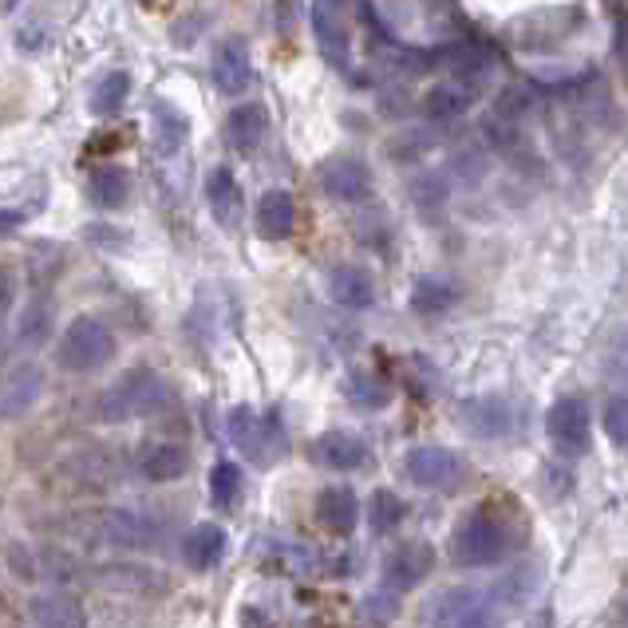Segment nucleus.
I'll use <instances>...</instances> for the list:
<instances>
[{
	"label": "nucleus",
	"instance_id": "nucleus-22",
	"mask_svg": "<svg viewBox=\"0 0 628 628\" xmlns=\"http://www.w3.org/2000/svg\"><path fill=\"white\" fill-rule=\"evenodd\" d=\"M206 202H210V210H214L217 222H222V225H237V217H242V187H237L234 170H225V167L210 170Z\"/></svg>",
	"mask_w": 628,
	"mask_h": 628
},
{
	"label": "nucleus",
	"instance_id": "nucleus-21",
	"mask_svg": "<svg viewBox=\"0 0 628 628\" xmlns=\"http://www.w3.org/2000/svg\"><path fill=\"white\" fill-rule=\"evenodd\" d=\"M222 554H225V530L214 522L194 525L187 534V542H182V557H187V565L198 573L214 570V565L222 562Z\"/></svg>",
	"mask_w": 628,
	"mask_h": 628
},
{
	"label": "nucleus",
	"instance_id": "nucleus-14",
	"mask_svg": "<svg viewBox=\"0 0 628 628\" xmlns=\"http://www.w3.org/2000/svg\"><path fill=\"white\" fill-rule=\"evenodd\" d=\"M312 459L329 470H356L368 462V443L352 432H324L312 443Z\"/></svg>",
	"mask_w": 628,
	"mask_h": 628
},
{
	"label": "nucleus",
	"instance_id": "nucleus-27",
	"mask_svg": "<svg viewBox=\"0 0 628 628\" xmlns=\"http://www.w3.org/2000/svg\"><path fill=\"white\" fill-rule=\"evenodd\" d=\"M127 99H131V75L107 72L92 92V111L95 115H119Z\"/></svg>",
	"mask_w": 628,
	"mask_h": 628
},
{
	"label": "nucleus",
	"instance_id": "nucleus-17",
	"mask_svg": "<svg viewBox=\"0 0 628 628\" xmlns=\"http://www.w3.org/2000/svg\"><path fill=\"white\" fill-rule=\"evenodd\" d=\"M329 292L340 309L364 312L372 309V300H375V281H372V273L360 269V265H337L329 277Z\"/></svg>",
	"mask_w": 628,
	"mask_h": 628
},
{
	"label": "nucleus",
	"instance_id": "nucleus-18",
	"mask_svg": "<svg viewBox=\"0 0 628 628\" xmlns=\"http://www.w3.org/2000/svg\"><path fill=\"white\" fill-rule=\"evenodd\" d=\"M297 225V206H292L289 190H265L257 202V234L265 242H285Z\"/></svg>",
	"mask_w": 628,
	"mask_h": 628
},
{
	"label": "nucleus",
	"instance_id": "nucleus-28",
	"mask_svg": "<svg viewBox=\"0 0 628 628\" xmlns=\"http://www.w3.org/2000/svg\"><path fill=\"white\" fill-rule=\"evenodd\" d=\"M47 337H52V305H47V300H32L29 309H24V317H20L17 344L40 348Z\"/></svg>",
	"mask_w": 628,
	"mask_h": 628
},
{
	"label": "nucleus",
	"instance_id": "nucleus-29",
	"mask_svg": "<svg viewBox=\"0 0 628 628\" xmlns=\"http://www.w3.org/2000/svg\"><path fill=\"white\" fill-rule=\"evenodd\" d=\"M407 507L404 498L395 494V490H375L372 494V507H368V522H372L375 534H387V530H395V525L404 522Z\"/></svg>",
	"mask_w": 628,
	"mask_h": 628
},
{
	"label": "nucleus",
	"instance_id": "nucleus-25",
	"mask_svg": "<svg viewBox=\"0 0 628 628\" xmlns=\"http://www.w3.org/2000/svg\"><path fill=\"white\" fill-rule=\"evenodd\" d=\"M470 99H475V92H470L467 84H459V79H447V84H435L432 92L423 95V115L435 123H450L459 119L462 111L470 107Z\"/></svg>",
	"mask_w": 628,
	"mask_h": 628
},
{
	"label": "nucleus",
	"instance_id": "nucleus-20",
	"mask_svg": "<svg viewBox=\"0 0 628 628\" xmlns=\"http://www.w3.org/2000/svg\"><path fill=\"white\" fill-rule=\"evenodd\" d=\"M317 518H320V525H324V530H332V534H352V530H356V518H360L356 494H352L348 487L320 490Z\"/></svg>",
	"mask_w": 628,
	"mask_h": 628
},
{
	"label": "nucleus",
	"instance_id": "nucleus-33",
	"mask_svg": "<svg viewBox=\"0 0 628 628\" xmlns=\"http://www.w3.org/2000/svg\"><path fill=\"white\" fill-rule=\"evenodd\" d=\"M605 375H609L613 384L628 387V329L613 332L609 348H605Z\"/></svg>",
	"mask_w": 628,
	"mask_h": 628
},
{
	"label": "nucleus",
	"instance_id": "nucleus-12",
	"mask_svg": "<svg viewBox=\"0 0 628 628\" xmlns=\"http://www.w3.org/2000/svg\"><path fill=\"white\" fill-rule=\"evenodd\" d=\"M40 392H44V375H40L36 364H20L4 375L0 384V419H20L36 407Z\"/></svg>",
	"mask_w": 628,
	"mask_h": 628
},
{
	"label": "nucleus",
	"instance_id": "nucleus-9",
	"mask_svg": "<svg viewBox=\"0 0 628 628\" xmlns=\"http://www.w3.org/2000/svg\"><path fill=\"white\" fill-rule=\"evenodd\" d=\"M404 470L415 487L443 490L459 479V455H450L447 447H415V450H407Z\"/></svg>",
	"mask_w": 628,
	"mask_h": 628
},
{
	"label": "nucleus",
	"instance_id": "nucleus-6",
	"mask_svg": "<svg viewBox=\"0 0 628 628\" xmlns=\"http://www.w3.org/2000/svg\"><path fill=\"white\" fill-rule=\"evenodd\" d=\"M317 179L324 187V194L337 202H364L372 190V174L356 155H332L317 167Z\"/></svg>",
	"mask_w": 628,
	"mask_h": 628
},
{
	"label": "nucleus",
	"instance_id": "nucleus-4",
	"mask_svg": "<svg viewBox=\"0 0 628 628\" xmlns=\"http://www.w3.org/2000/svg\"><path fill=\"white\" fill-rule=\"evenodd\" d=\"M111 356H115V337L104 320L95 317H75L56 348L60 368H67V372H95V368H104Z\"/></svg>",
	"mask_w": 628,
	"mask_h": 628
},
{
	"label": "nucleus",
	"instance_id": "nucleus-1",
	"mask_svg": "<svg viewBox=\"0 0 628 628\" xmlns=\"http://www.w3.org/2000/svg\"><path fill=\"white\" fill-rule=\"evenodd\" d=\"M518 545L514 525H510L507 510H498V502L470 510L467 518L455 530V562L470 565V570H482V565H498L507 562L510 550Z\"/></svg>",
	"mask_w": 628,
	"mask_h": 628
},
{
	"label": "nucleus",
	"instance_id": "nucleus-13",
	"mask_svg": "<svg viewBox=\"0 0 628 628\" xmlns=\"http://www.w3.org/2000/svg\"><path fill=\"white\" fill-rule=\"evenodd\" d=\"M210 72H214V84L222 95H242L245 87L254 84V64H249V47H245V40H222L214 52Z\"/></svg>",
	"mask_w": 628,
	"mask_h": 628
},
{
	"label": "nucleus",
	"instance_id": "nucleus-3",
	"mask_svg": "<svg viewBox=\"0 0 628 628\" xmlns=\"http://www.w3.org/2000/svg\"><path fill=\"white\" fill-rule=\"evenodd\" d=\"M225 432L234 439V447L242 450L245 459L257 462V467H273L289 450L285 439L281 419L273 412H254V407H234L230 419H225Z\"/></svg>",
	"mask_w": 628,
	"mask_h": 628
},
{
	"label": "nucleus",
	"instance_id": "nucleus-19",
	"mask_svg": "<svg viewBox=\"0 0 628 628\" xmlns=\"http://www.w3.org/2000/svg\"><path fill=\"white\" fill-rule=\"evenodd\" d=\"M139 470L150 482H179L190 470V455L179 443H150L139 455Z\"/></svg>",
	"mask_w": 628,
	"mask_h": 628
},
{
	"label": "nucleus",
	"instance_id": "nucleus-15",
	"mask_svg": "<svg viewBox=\"0 0 628 628\" xmlns=\"http://www.w3.org/2000/svg\"><path fill=\"white\" fill-rule=\"evenodd\" d=\"M29 617L36 628H87L84 605L72 593H40L29 600Z\"/></svg>",
	"mask_w": 628,
	"mask_h": 628
},
{
	"label": "nucleus",
	"instance_id": "nucleus-38",
	"mask_svg": "<svg viewBox=\"0 0 628 628\" xmlns=\"http://www.w3.org/2000/svg\"><path fill=\"white\" fill-rule=\"evenodd\" d=\"M617 56H620V67H625V75H628V17H620V24H617Z\"/></svg>",
	"mask_w": 628,
	"mask_h": 628
},
{
	"label": "nucleus",
	"instance_id": "nucleus-23",
	"mask_svg": "<svg viewBox=\"0 0 628 628\" xmlns=\"http://www.w3.org/2000/svg\"><path fill=\"white\" fill-rule=\"evenodd\" d=\"M150 127H155V142H159L162 155H179L190 135V119L170 99H155L150 104Z\"/></svg>",
	"mask_w": 628,
	"mask_h": 628
},
{
	"label": "nucleus",
	"instance_id": "nucleus-36",
	"mask_svg": "<svg viewBox=\"0 0 628 628\" xmlns=\"http://www.w3.org/2000/svg\"><path fill=\"white\" fill-rule=\"evenodd\" d=\"M12 292H17V285H12V273H9V269H0V329H4V320H9Z\"/></svg>",
	"mask_w": 628,
	"mask_h": 628
},
{
	"label": "nucleus",
	"instance_id": "nucleus-32",
	"mask_svg": "<svg viewBox=\"0 0 628 628\" xmlns=\"http://www.w3.org/2000/svg\"><path fill=\"white\" fill-rule=\"evenodd\" d=\"M237 494H242V470L234 462H217L210 470V498H214L217 507H234Z\"/></svg>",
	"mask_w": 628,
	"mask_h": 628
},
{
	"label": "nucleus",
	"instance_id": "nucleus-7",
	"mask_svg": "<svg viewBox=\"0 0 628 628\" xmlns=\"http://www.w3.org/2000/svg\"><path fill=\"white\" fill-rule=\"evenodd\" d=\"M427 64L439 67V72H447V79H459V84H467L470 92H479V87L490 79V60H487V52H479L475 44L435 47L432 56H427Z\"/></svg>",
	"mask_w": 628,
	"mask_h": 628
},
{
	"label": "nucleus",
	"instance_id": "nucleus-31",
	"mask_svg": "<svg viewBox=\"0 0 628 628\" xmlns=\"http://www.w3.org/2000/svg\"><path fill=\"white\" fill-rule=\"evenodd\" d=\"M455 300V289H450L443 277H419L412 289V309L415 312H443Z\"/></svg>",
	"mask_w": 628,
	"mask_h": 628
},
{
	"label": "nucleus",
	"instance_id": "nucleus-24",
	"mask_svg": "<svg viewBox=\"0 0 628 628\" xmlns=\"http://www.w3.org/2000/svg\"><path fill=\"white\" fill-rule=\"evenodd\" d=\"M265 107L257 104H242L230 111V119H225V142L234 150H242V155H249V150H257V142L265 139Z\"/></svg>",
	"mask_w": 628,
	"mask_h": 628
},
{
	"label": "nucleus",
	"instance_id": "nucleus-37",
	"mask_svg": "<svg viewBox=\"0 0 628 628\" xmlns=\"http://www.w3.org/2000/svg\"><path fill=\"white\" fill-rule=\"evenodd\" d=\"M29 222V210H0V234H12Z\"/></svg>",
	"mask_w": 628,
	"mask_h": 628
},
{
	"label": "nucleus",
	"instance_id": "nucleus-10",
	"mask_svg": "<svg viewBox=\"0 0 628 628\" xmlns=\"http://www.w3.org/2000/svg\"><path fill=\"white\" fill-rule=\"evenodd\" d=\"M312 36H317L320 56L329 60V64L344 67V60H348L344 0H317V9H312Z\"/></svg>",
	"mask_w": 628,
	"mask_h": 628
},
{
	"label": "nucleus",
	"instance_id": "nucleus-11",
	"mask_svg": "<svg viewBox=\"0 0 628 628\" xmlns=\"http://www.w3.org/2000/svg\"><path fill=\"white\" fill-rule=\"evenodd\" d=\"M104 537L111 545H123V550H150V545L159 542V522L142 510H111L104 514Z\"/></svg>",
	"mask_w": 628,
	"mask_h": 628
},
{
	"label": "nucleus",
	"instance_id": "nucleus-34",
	"mask_svg": "<svg viewBox=\"0 0 628 628\" xmlns=\"http://www.w3.org/2000/svg\"><path fill=\"white\" fill-rule=\"evenodd\" d=\"M605 435L628 450V395H613L605 404Z\"/></svg>",
	"mask_w": 628,
	"mask_h": 628
},
{
	"label": "nucleus",
	"instance_id": "nucleus-16",
	"mask_svg": "<svg viewBox=\"0 0 628 628\" xmlns=\"http://www.w3.org/2000/svg\"><path fill=\"white\" fill-rule=\"evenodd\" d=\"M462 423L470 432L482 435V439H502L514 427V407L502 400V395H482V400H470L462 407Z\"/></svg>",
	"mask_w": 628,
	"mask_h": 628
},
{
	"label": "nucleus",
	"instance_id": "nucleus-5",
	"mask_svg": "<svg viewBox=\"0 0 628 628\" xmlns=\"http://www.w3.org/2000/svg\"><path fill=\"white\" fill-rule=\"evenodd\" d=\"M545 435H550L557 455H565V459H582L593 443L589 404H585L582 395H565V400H557V404L545 412Z\"/></svg>",
	"mask_w": 628,
	"mask_h": 628
},
{
	"label": "nucleus",
	"instance_id": "nucleus-26",
	"mask_svg": "<svg viewBox=\"0 0 628 628\" xmlns=\"http://www.w3.org/2000/svg\"><path fill=\"white\" fill-rule=\"evenodd\" d=\"M87 190H92V202L99 210H119L127 202V194H131V174L123 167H99L92 170Z\"/></svg>",
	"mask_w": 628,
	"mask_h": 628
},
{
	"label": "nucleus",
	"instance_id": "nucleus-30",
	"mask_svg": "<svg viewBox=\"0 0 628 628\" xmlns=\"http://www.w3.org/2000/svg\"><path fill=\"white\" fill-rule=\"evenodd\" d=\"M348 400L356 407H364V412H380V407L387 404V384L384 380H375V375L368 372H352V380H348Z\"/></svg>",
	"mask_w": 628,
	"mask_h": 628
},
{
	"label": "nucleus",
	"instance_id": "nucleus-35",
	"mask_svg": "<svg viewBox=\"0 0 628 628\" xmlns=\"http://www.w3.org/2000/svg\"><path fill=\"white\" fill-rule=\"evenodd\" d=\"M364 613L375 620V625H387V620L400 613V600H395V589L392 593H372V597H364Z\"/></svg>",
	"mask_w": 628,
	"mask_h": 628
},
{
	"label": "nucleus",
	"instance_id": "nucleus-8",
	"mask_svg": "<svg viewBox=\"0 0 628 628\" xmlns=\"http://www.w3.org/2000/svg\"><path fill=\"white\" fill-rule=\"evenodd\" d=\"M435 565V550L427 542H404L400 550L384 557V585L395 593L404 589H415V585L432 573Z\"/></svg>",
	"mask_w": 628,
	"mask_h": 628
},
{
	"label": "nucleus",
	"instance_id": "nucleus-2",
	"mask_svg": "<svg viewBox=\"0 0 628 628\" xmlns=\"http://www.w3.org/2000/svg\"><path fill=\"white\" fill-rule=\"evenodd\" d=\"M167 404V387L150 368H135L123 380H115L104 395H99V419L104 423H127V419H142V415L159 412Z\"/></svg>",
	"mask_w": 628,
	"mask_h": 628
}]
</instances>
